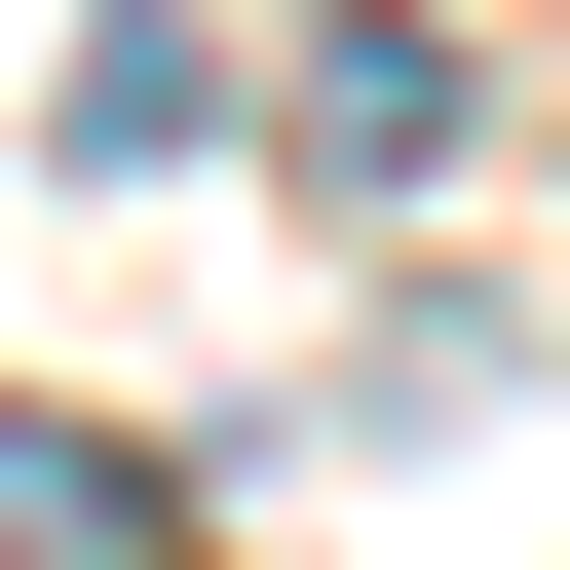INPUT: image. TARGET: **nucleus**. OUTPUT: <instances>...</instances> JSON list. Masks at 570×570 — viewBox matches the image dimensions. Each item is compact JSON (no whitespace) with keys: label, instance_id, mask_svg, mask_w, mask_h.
<instances>
[{"label":"nucleus","instance_id":"1","mask_svg":"<svg viewBox=\"0 0 570 570\" xmlns=\"http://www.w3.org/2000/svg\"><path fill=\"white\" fill-rule=\"evenodd\" d=\"M0 570H153V494H115V419H0Z\"/></svg>","mask_w":570,"mask_h":570}]
</instances>
